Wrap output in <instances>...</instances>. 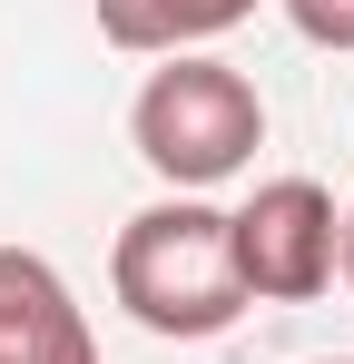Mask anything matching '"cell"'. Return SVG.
Segmentation results:
<instances>
[{
  "label": "cell",
  "instance_id": "cell-6",
  "mask_svg": "<svg viewBox=\"0 0 354 364\" xmlns=\"http://www.w3.org/2000/svg\"><path fill=\"white\" fill-rule=\"evenodd\" d=\"M286 20L315 50H354V0H286Z\"/></svg>",
  "mask_w": 354,
  "mask_h": 364
},
{
  "label": "cell",
  "instance_id": "cell-7",
  "mask_svg": "<svg viewBox=\"0 0 354 364\" xmlns=\"http://www.w3.org/2000/svg\"><path fill=\"white\" fill-rule=\"evenodd\" d=\"M345 286H354V207H345Z\"/></svg>",
  "mask_w": 354,
  "mask_h": 364
},
{
  "label": "cell",
  "instance_id": "cell-4",
  "mask_svg": "<svg viewBox=\"0 0 354 364\" xmlns=\"http://www.w3.org/2000/svg\"><path fill=\"white\" fill-rule=\"evenodd\" d=\"M0 364H99V335L40 246H0Z\"/></svg>",
  "mask_w": 354,
  "mask_h": 364
},
{
  "label": "cell",
  "instance_id": "cell-8",
  "mask_svg": "<svg viewBox=\"0 0 354 364\" xmlns=\"http://www.w3.org/2000/svg\"><path fill=\"white\" fill-rule=\"evenodd\" d=\"M335 364H354V355H335Z\"/></svg>",
  "mask_w": 354,
  "mask_h": 364
},
{
  "label": "cell",
  "instance_id": "cell-1",
  "mask_svg": "<svg viewBox=\"0 0 354 364\" xmlns=\"http://www.w3.org/2000/svg\"><path fill=\"white\" fill-rule=\"evenodd\" d=\"M109 286L168 345H207V335H227L236 315L256 305L246 276H236V227H227V207H207V197L138 207L118 227V246H109Z\"/></svg>",
  "mask_w": 354,
  "mask_h": 364
},
{
  "label": "cell",
  "instance_id": "cell-3",
  "mask_svg": "<svg viewBox=\"0 0 354 364\" xmlns=\"http://www.w3.org/2000/svg\"><path fill=\"white\" fill-rule=\"evenodd\" d=\"M227 227H236V276H246V296H266V305L325 296L335 266H345V217H335V197L315 178H266Z\"/></svg>",
  "mask_w": 354,
  "mask_h": 364
},
{
  "label": "cell",
  "instance_id": "cell-2",
  "mask_svg": "<svg viewBox=\"0 0 354 364\" xmlns=\"http://www.w3.org/2000/svg\"><path fill=\"white\" fill-rule=\"evenodd\" d=\"M128 138H138V158L177 187V197H207V187H227L256 148H266V99H256V79L227 60H168L148 69V89H138V109H128Z\"/></svg>",
  "mask_w": 354,
  "mask_h": 364
},
{
  "label": "cell",
  "instance_id": "cell-5",
  "mask_svg": "<svg viewBox=\"0 0 354 364\" xmlns=\"http://www.w3.org/2000/svg\"><path fill=\"white\" fill-rule=\"evenodd\" d=\"M256 0H99V40L138 50V60H187L197 40L236 30Z\"/></svg>",
  "mask_w": 354,
  "mask_h": 364
}]
</instances>
